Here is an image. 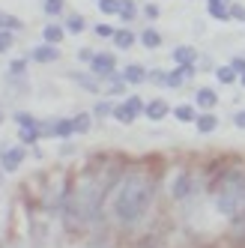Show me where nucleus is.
I'll return each mask as SVG.
<instances>
[{"instance_id":"obj_1","label":"nucleus","mask_w":245,"mask_h":248,"mask_svg":"<svg viewBox=\"0 0 245 248\" xmlns=\"http://www.w3.org/2000/svg\"><path fill=\"white\" fill-rule=\"evenodd\" d=\"M155 198V180L144 170H132L120 180V188L114 194V218L126 227L141 224Z\"/></svg>"},{"instance_id":"obj_2","label":"nucleus","mask_w":245,"mask_h":248,"mask_svg":"<svg viewBox=\"0 0 245 248\" xmlns=\"http://www.w3.org/2000/svg\"><path fill=\"white\" fill-rule=\"evenodd\" d=\"M215 194V209L221 216H242L245 212V170L242 168H227L213 183Z\"/></svg>"},{"instance_id":"obj_3","label":"nucleus","mask_w":245,"mask_h":248,"mask_svg":"<svg viewBox=\"0 0 245 248\" xmlns=\"http://www.w3.org/2000/svg\"><path fill=\"white\" fill-rule=\"evenodd\" d=\"M117 69V54H111V51H96V57L90 60V72L96 78H114Z\"/></svg>"},{"instance_id":"obj_4","label":"nucleus","mask_w":245,"mask_h":248,"mask_svg":"<svg viewBox=\"0 0 245 248\" xmlns=\"http://www.w3.org/2000/svg\"><path fill=\"white\" fill-rule=\"evenodd\" d=\"M24 158H27L24 144H18V147H6L3 153H0V168H3L6 173H15V170L24 165Z\"/></svg>"},{"instance_id":"obj_5","label":"nucleus","mask_w":245,"mask_h":248,"mask_svg":"<svg viewBox=\"0 0 245 248\" xmlns=\"http://www.w3.org/2000/svg\"><path fill=\"white\" fill-rule=\"evenodd\" d=\"M42 135H54L60 140H69L72 135H78L75 132V117H60V120L51 123V126H42Z\"/></svg>"},{"instance_id":"obj_6","label":"nucleus","mask_w":245,"mask_h":248,"mask_svg":"<svg viewBox=\"0 0 245 248\" xmlns=\"http://www.w3.org/2000/svg\"><path fill=\"white\" fill-rule=\"evenodd\" d=\"M170 194H173V201H185V198H191L195 194V176L191 173H177V180H173V186H170Z\"/></svg>"},{"instance_id":"obj_7","label":"nucleus","mask_w":245,"mask_h":248,"mask_svg":"<svg viewBox=\"0 0 245 248\" xmlns=\"http://www.w3.org/2000/svg\"><path fill=\"white\" fill-rule=\"evenodd\" d=\"M30 60H36V63H57L60 60V48L51 45V42H39V45H33Z\"/></svg>"},{"instance_id":"obj_8","label":"nucleus","mask_w":245,"mask_h":248,"mask_svg":"<svg viewBox=\"0 0 245 248\" xmlns=\"http://www.w3.org/2000/svg\"><path fill=\"white\" fill-rule=\"evenodd\" d=\"M120 75L126 84H144V81H150V69L144 63H129V66L120 69Z\"/></svg>"},{"instance_id":"obj_9","label":"nucleus","mask_w":245,"mask_h":248,"mask_svg":"<svg viewBox=\"0 0 245 248\" xmlns=\"http://www.w3.org/2000/svg\"><path fill=\"white\" fill-rule=\"evenodd\" d=\"M168 114H173V108H170L165 99H150L147 108H144V117H147L150 123H162Z\"/></svg>"},{"instance_id":"obj_10","label":"nucleus","mask_w":245,"mask_h":248,"mask_svg":"<svg viewBox=\"0 0 245 248\" xmlns=\"http://www.w3.org/2000/svg\"><path fill=\"white\" fill-rule=\"evenodd\" d=\"M111 42H114L120 51H132L138 42H141V36H138L135 30H129V27H117V30H114V36H111Z\"/></svg>"},{"instance_id":"obj_11","label":"nucleus","mask_w":245,"mask_h":248,"mask_svg":"<svg viewBox=\"0 0 245 248\" xmlns=\"http://www.w3.org/2000/svg\"><path fill=\"white\" fill-rule=\"evenodd\" d=\"M206 15L213 21L227 24V21H230V3H224V0H206Z\"/></svg>"},{"instance_id":"obj_12","label":"nucleus","mask_w":245,"mask_h":248,"mask_svg":"<svg viewBox=\"0 0 245 248\" xmlns=\"http://www.w3.org/2000/svg\"><path fill=\"white\" fill-rule=\"evenodd\" d=\"M63 27H66V33H69V36H78V33H84V30L90 27V24H87V18H84L81 12H66V21H63Z\"/></svg>"},{"instance_id":"obj_13","label":"nucleus","mask_w":245,"mask_h":248,"mask_svg":"<svg viewBox=\"0 0 245 248\" xmlns=\"http://www.w3.org/2000/svg\"><path fill=\"white\" fill-rule=\"evenodd\" d=\"M195 105L203 111H213L215 105H218V93L213 90V87H200V90L195 93Z\"/></svg>"},{"instance_id":"obj_14","label":"nucleus","mask_w":245,"mask_h":248,"mask_svg":"<svg viewBox=\"0 0 245 248\" xmlns=\"http://www.w3.org/2000/svg\"><path fill=\"white\" fill-rule=\"evenodd\" d=\"M66 39V27L63 24H54V21H48L42 27V42H51V45H60Z\"/></svg>"},{"instance_id":"obj_15","label":"nucleus","mask_w":245,"mask_h":248,"mask_svg":"<svg viewBox=\"0 0 245 248\" xmlns=\"http://www.w3.org/2000/svg\"><path fill=\"white\" fill-rule=\"evenodd\" d=\"M195 129H198L200 135H213V132L218 129V117H215L213 111H203V114H198V120H195Z\"/></svg>"},{"instance_id":"obj_16","label":"nucleus","mask_w":245,"mask_h":248,"mask_svg":"<svg viewBox=\"0 0 245 248\" xmlns=\"http://www.w3.org/2000/svg\"><path fill=\"white\" fill-rule=\"evenodd\" d=\"M173 60H177V66L198 63V48H195V45H180V48H173Z\"/></svg>"},{"instance_id":"obj_17","label":"nucleus","mask_w":245,"mask_h":248,"mask_svg":"<svg viewBox=\"0 0 245 248\" xmlns=\"http://www.w3.org/2000/svg\"><path fill=\"white\" fill-rule=\"evenodd\" d=\"M114 120L120 123V126H132V123L138 120V114L129 108V102H120V105H114Z\"/></svg>"},{"instance_id":"obj_18","label":"nucleus","mask_w":245,"mask_h":248,"mask_svg":"<svg viewBox=\"0 0 245 248\" xmlns=\"http://www.w3.org/2000/svg\"><path fill=\"white\" fill-rule=\"evenodd\" d=\"M162 42H165V39H162V33L155 30V27H144V30H141V45H144V48L155 51V48H162Z\"/></svg>"},{"instance_id":"obj_19","label":"nucleus","mask_w":245,"mask_h":248,"mask_svg":"<svg viewBox=\"0 0 245 248\" xmlns=\"http://www.w3.org/2000/svg\"><path fill=\"white\" fill-rule=\"evenodd\" d=\"M215 78H218V84H224V87H233V84L239 81L236 69H233L230 63H224V66H215Z\"/></svg>"},{"instance_id":"obj_20","label":"nucleus","mask_w":245,"mask_h":248,"mask_svg":"<svg viewBox=\"0 0 245 248\" xmlns=\"http://www.w3.org/2000/svg\"><path fill=\"white\" fill-rule=\"evenodd\" d=\"M12 120H15V126H18V129H39V126H42V123L33 117L30 111H15Z\"/></svg>"},{"instance_id":"obj_21","label":"nucleus","mask_w":245,"mask_h":248,"mask_svg":"<svg viewBox=\"0 0 245 248\" xmlns=\"http://www.w3.org/2000/svg\"><path fill=\"white\" fill-rule=\"evenodd\" d=\"M173 117H177L180 123H195L198 120V108L195 105H177V108H173Z\"/></svg>"},{"instance_id":"obj_22","label":"nucleus","mask_w":245,"mask_h":248,"mask_svg":"<svg viewBox=\"0 0 245 248\" xmlns=\"http://www.w3.org/2000/svg\"><path fill=\"white\" fill-rule=\"evenodd\" d=\"M120 6H122V0H99V12L105 15V18H117Z\"/></svg>"},{"instance_id":"obj_23","label":"nucleus","mask_w":245,"mask_h":248,"mask_svg":"<svg viewBox=\"0 0 245 248\" xmlns=\"http://www.w3.org/2000/svg\"><path fill=\"white\" fill-rule=\"evenodd\" d=\"M39 138H42V126L39 129H18V144H24V147H33Z\"/></svg>"},{"instance_id":"obj_24","label":"nucleus","mask_w":245,"mask_h":248,"mask_svg":"<svg viewBox=\"0 0 245 248\" xmlns=\"http://www.w3.org/2000/svg\"><path fill=\"white\" fill-rule=\"evenodd\" d=\"M42 12L51 15V18H57V15L66 12V0H42Z\"/></svg>"},{"instance_id":"obj_25","label":"nucleus","mask_w":245,"mask_h":248,"mask_svg":"<svg viewBox=\"0 0 245 248\" xmlns=\"http://www.w3.org/2000/svg\"><path fill=\"white\" fill-rule=\"evenodd\" d=\"M135 15H138L135 0H122V6H120V15H117V18H120L122 24H129V21H135Z\"/></svg>"},{"instance_id":"obj_26","label":"nucleus","mask_w":245,"mask_h":248,"mask_svg":"<svg viewBox=\"0 0 245 248\" xmlns=\"http://www.w3.org/2000/svg\"><path fill=\"white\" fill-rule=\"evenodd\" d=\"M69 78H72V81H78V84L84 87L87 93H99V81H96V78H90V75H81V72H72Z\"/></svg>"},{"instance_id":"obj_27","label":"nucleus","mask_w":245,"mask_h":248,"mask_svg":"<svg viewBox=\"0 0 245 248\" xmlns=\"http://www.w3.org/2000/svg\"><path fill=\"white\" fill-rule=\"evenodd\" d=\"M12 45H15V30H0V54H9L12 51Z\"/></svg>"},{"instance_id":"obj_28","label":"nucleus","mask_w":245,"mask_h":248,"mask_svg":"<svg viewBox=\"0 0 245 248\" xmlns=\"http://www.w3.org/2000/svg\"><path fill=\"white\" fill-rule=\"evenodd\" d=\"M24 72H27V57H18L9 63V78H24Z\"/></svg>"},{"instance_id":"obj_29","label":"nucleus","mask_w":245,"mask_h":248,"mask_svg":"<svg viewBox=\"0 0 245 248\" xmlns=\"http://www.w3.org/2000/svg\"><path fill=\"white\" fill-rule=\"evenodd\" d=\"M90 117H93V114H75V132H78V135H87V132H90V126H93Z\"/></svg>"},{"instance_id":"obj_30","label":"nucleus","mask_w":245,"mask_h":248,"mask_svg":"<svg viewBox=\"0 0 245 248\" xmlns=\"http://www.w3.org/2000/svg\"><path fill=\"white\" fill-rule=\"evenodd\" d=\"M126 81H122V75H114L111 78V87H108V96H122V93H126Z\"/></svg>"},{"instance_id":"obj_31","label":"nucleus","mask_w":245,"mask_h":248,"mask_svg":"<svg viewBox=\"0 0 245 248\" xmlns=\"http://www.w3.org/2000/svg\"><path fill=\"white\" fill-rule=\"evenodd\" d=\"M183 84H185L183 72H180V69H170V72H168V78H165V87H183Z\"/></svg>"},{"instance_id":"obj_32","label":"nucleus","mask_w":245,"mask_h":248,"mask_svg":"<svg viewBox=\"0 0 245 248\" xmlns=\"http://www.w3.org/2000/svg\"><path fill=\"white\" fill-rule=\"evenodd\" d=\"M230 21H239V24H245V6L239 3V0H233V3H230Z\"/></svg>"},{"instance_id":"obj_33","label":"nucleus","mask_w":245,"mask_h":248,"mask_svg":"<svg viewBox=\"0 0 245 248\" xmlns=\"http://www.w3.org/2000/svg\"><path fill=\"white\" fill-rule=\"evenodd\" d=\"M93 117H114V102H99L93 108Z\"/></svg>"},{"instance_id":"obj_34","label":"nucleus","mask_w":245,"mask_h":248,"mask_svg":"<svg viewBox=\"0 0 245 248\" xmlns=\"http://www.w3.org/2000/svg\"><path fill=\"white\" fill-rule=\"evenodd\" d=\"M126 102H129V108H132V111H135L138 117H144V108H147V102H144L141 96H129Z\"/></svg>"},{"instance_id":"obj_35","label":"nucleus","mask_w":245,"mask_h":248,"mask_svg":"<svg viewBox=\"0 0 245 248\" xmlns=\"http://www.w3.org/2000/svg\"><path fill=\"white\" fill-rule=\"evenodd\" d=\"M93 30H96V36H102V39H111L117 27H114V24H108V21H102V24H96Z\"/></svg>"},{"instance_id":"obj_36","label":"nucleus","mask_w":245,"mask_h":248,"mask_svg":"<svg viewBox=\"0 0 245 248\" xmlns=\"http://www.w3.org/2000/svg\"><path fill=\"white\" fill-rule=\"evenodd\" d=\"M3 27L6 30H24V21L15 18V15H3Z\"/></svg>"},{"instance_id":"obj_37","label":"nucleus","mask_w":245,"mask_h":248,"mask_svg":"<svg viewBox=\"0 0 245 248\" xmlns=\"http://www.w3.org/2000/svg\"><path fill=\"white\" fill-rule=\"evenodd\" d=\"M144 15H147L150 21H159V18H162V9L155 6V3H144Z\"/></svg>"},{"instance_id":"obj_38","label":"nucleus","mask_w":245,"mask_h":248,"mask_svg":"<svg viewBox=\"0 0 245 248\" xmlns=\"http://www.w3.org/2000/svg\"><path fill=\"white\" fill-rule=\"evenodd\" d=\"M230 120H233V126H236V129H242V132H245V108H242V111H233V117H230Z\"/></svg>"},{"instance_id":"obj_39","label":"nucleus","mask_w":245,"mask_h":248,"mask_svg":"<svg viewBox=\"0 0 245 248\" xmlns=\"http://www.w3.org/2000/svg\"><path fill=\"white\" fill-rule=\"evenodd\" d=\"M93 57H96V51H90V48H78V60H81V63H90Z\"/></svg>"},{"instance_id":"obj_40","label":"nucleus","mask_w":245,"mask_h":248,"mask_svg":"<svg viewBox=\"0 0 245 248\" xmlns=\"http://www.w3.org/2000/svg\"><path fill=\"white\" fill-rule=\"evenodd\" d=\"M165 78H168L165 69H155V72H150V81H153V84H165Z\"/></svg>"},{"instance_id":"obj_41","label":"nucleus","mask_w":245,"mask_h":248,"mask_svg":"<svg viewBox=\"0 0 245 248\" xmlns=\"http://www.w3.org/2000/svg\"><path fill=\"white\" fill-rule=\"evenodd\" d=\"M230 66L236 69V75H245V57H233V60H230Z\"/></svg>"},{"instance_id":"obj_42","label":"nucleus","mask_w":245,"mask_h":248,"mask_svg":"<svg viewBox=\"0 0 245 248\" xmlns=\"http://www.w3.org/2000/svg\"><path fill=\"white\" fill-rule=\"evenodd\" d=\"M3 173H6V170H3V168H0V188H3Z\"/></svg>"},{"instance_id":"obj_43","label":"nucleus","mask_w":245,"mask_h":248,"mask_svg":"<svg viewBox=\"0 0 245 248\" xmlns=\"http://www.w3.org/2000/svg\"><path fill=\"white\" fill-rule=\"evenodd\" d=\"M239 84H242V87H245V75H239Z\"/></svg>"},{"instance_id":"obj_44","label":"nucleus","mask_w":245,"mask_h":248,"mask_svg":"<svg viewBox=\"0 0 245 248\" xmlns=\"http://www.w3.org/2000/svg\"><path fill=\"white\" fill-rule=\"evenodd\" d=\"M0 30H3V15H0Z\"/></svg>"},{"instance_id":"obj_45","label":"nucleus","mask_w":245,"mask_h":248,"mask_svg":"<svg viewBox=\"0 0 245 248\" xmlns=\"http://www.w3.org/2000/svg\"><path fill=\"white\" fill-rule=\"evenodd\" d=\"M224 3H233V0H224Z\"/></svg>"},{"instance_id":"obj_46","label":"nucleus","mask_w":245,"mask_h":248,"mask_svg":"<svg viewBox=\"0 0 245 248\" xmlns=\"http://www.w3.org/2000/svg\"><path fill=\"white\" fill-rule=\"evenodd\" d=\"M96 3H99V0H96Z\"/></svg>"}]
</instances>
